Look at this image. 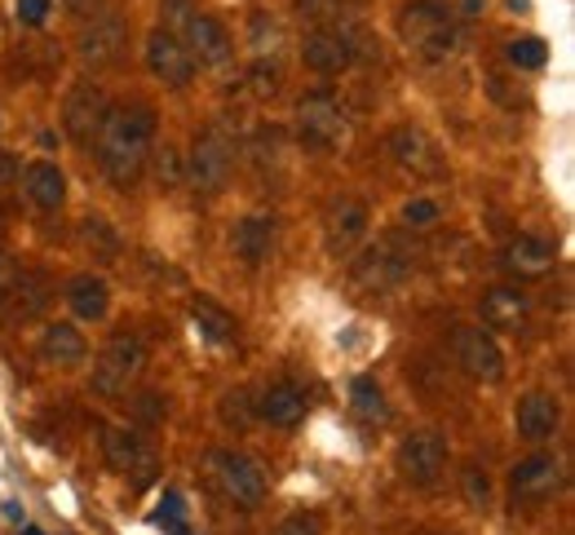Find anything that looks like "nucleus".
I'll use <instances>...</instances> for the list:
<instances>
[{"label": "nucleus", "mask_w": 575, "mask_h": 535, "mask_svg": "<svg viewBox=\"0 0 575 535\" xmlns=\"http://www.w3.org/2000/svg\"><path fill=\"white\" fill-rule=\"evenodd\" d=\"M155 129H160V116L147 102L107 107L102 129L94 138V151H98L102 177L116 190H133L138 186V177H142V168L151 160V146H155Z\"/></svg>", "instance_id": "nucleus-1"}, {"label": "nucleus", "mask_w": 575, "mask_h": 535, "mask_svg": "<svg viewBox=\"0 0 575 535\" xmlns=\"http://www.w3.org/2000/svg\"><path fill=\"white\" fill-rule=\"evenodd\" d=\"M394 28H399L403 50L412 58H421L425 67H438L460 54V23H452L434 0H408L394 19Z\"/></svg>", "instance_id": "nucleus-2"}, {"label": "nucleus", "mask_w": 575, "mask_h": 535, "mask_svg": "<svg viewBox=\"0 0 575 535\" xmlns=\"http://www.w3.org/2000/svg\"><path fill=\"white\" fill-rule=\"evenodd\" d=\"M147 368V346L133 337V332H120L111 337L102 350H98V363H94V376H89V390L102 394V398H120L138 385Z\"/></svg>", "instance_id": "nucleus-3"}, {"label": "nucleus", "mask_w": 575, "mask_h": 535, "mask_svg": "<svg viewBox=\"0 0 575 535\" xmlns=\"http://www.w3.org/2000/svg\"><path fill=\"white\" fill-rule=\"evenodd\" d=\"M350 133V120H346V107L333 98V94H306L297 102V142L306 151H337Z\"/></svg>", "instance_id": "nucleus-4"}, {"label": "nucleus", "mask_w": 575, "mask_h": 535, "mask_svg": "<svg viewBox=\"0 0 575 535\" xmlns=\"http://www.w3.org/2000/svg\"><path fill=\"white\" fill-rule=\"evenodd\" d=\"M208 473L217 482V491L235 504V509H261L265 504V473L257 469V460H248L243 451H208Z\"/></svg>", "instance_id": "nucleus-5"}, {"label": "nucleus", "mask_w": 575, "mask_h": 535, "mask_svg": "<svg viewBox=\"0 0 575 535\" xmlns=\"http://www.w3.org/2000/svg\"><path fill=\"white\" fill-rule=\"evenodd\" d=\"M230 168H235L230 138H226L221 129H204V133L195 138V146H191V160H186V173H182V177H191V186H195L199 195H217V190H226Z\"/></svg>", "instance_id": "nucleus-6"}, {"label": "nucleus", "mask_w": 575, "mask_h": 535, "mask_svg": "<svg viewBox=\"0 0 575 535\" xmlns=\"http://www.w3.org/2000/svg\"><path fill=\"white\" fill-rule=\"evenodd\" d=\"M562 482H566L562 456H553V451H531L527 460L513 465V473H509V495H513V504H540V500H553V495L562 491Z\"/></svg>", "instance_id": "nucleus-7"}, {"label": "nucleus", "mask_w": 575, "mask_h": 535, "mask_svg": "<svg viewBox=\"0 0 575 535\" xmlns=\"http://www.w3.org/2000/svg\"><path fill=\"white\" fill-rule=\"evenodd\" d=\"M408 271H412V261H408L394 243H372V248H364V252L355 256L350 284H355L359 293H394V288L408 280Z\"/></svg>", "instance_id": "nucleus-8"}, {"label": "nucleus", "mask_w": 575, "mask_h": 535, "mask_svg": "<svg viewBox=\"0 0 575 535\" xmlns=\"http://www.w3.org/2000/svg\"><path fill=\"white\" fill-rule=\"evenodd\" d=\"M452 354H456V363H460V372H465L469 381L491 385V381L505 376V350H500V341L491 337V328H456Z\"/></svg>", "instance_id": "nucleus-9"}, {"label": "nucleus", "mask_w": 575, "mask_h": 535, "mask_svg": "<svg viewBox=\"0 0 575 535\" xmlns=\"http://www.w3.org/2000/svg\"><path fill=\"white\" fill-rule=\"evenodd\" d=\"M447 469V438L438 429H416L399 443V473L412 487H434Z\"/></svg>", "instance_id": "nucleus-10"}, {"label": "nucleus", "mask_w": 575, "mask_h": 535, "mask_svg": "<svg viewBox=\"0 0 575 535\" xmlns=\"http://www.w3.org/2000/svg\"><path fill=\"white\" fill-rule=\"evenodd\" d=\"M147 72L164 85V89H186L195 80V58L186 54V45L173 32H151L147 36Z\"/></svg>", "instance_id": "nucleus-11"}, {"label": "nucleus", "mask_w": 575, "mask_h": 535, "mask_svg": "<svg viewBox=\"0 0 575 535\" xmlns=\"http://www.w3.org/2000/svg\"><path fill=\"white\" fill-rule=\"evenodd\" d=\"M355 58H359V45L341 28H315L302 41V63L311 72H319V76H341V72H350Z\"/></svg>", "instance_id": "nucleus-12"}, {"label": "nucleus", "mask_w": 575, "mask_h": 535, "mask_svg": "<svg viewBox=\"0 0 575 535\" xmlns=\"http://www.w3.org/2000/svg\"><path fill=\"white\" fill-rule=\"evenodd\" d=\"M102 456L111 460V469L120 473H133V478H147L155 469V447L142 429L133 425H107L102 429Z\"/></svg>", "instance_id": "nucleus-13"}, {"label": "nucleus", "mask_w": 575, "mask_h": 535, "mask_svg": "<svg viewBox=\"0 0 575 535\" xmlns=\"http://www.w3.org/2000/svg\"><path fill=\"white\" fill-rule=\"evenodd\" d=\"M177 41L186 45V54L195 58V67H226L230 63V32L213 19V14H195L182 23Z\"/></svg>", "instance_id": "nucleus-14"}, {"label": "nucleus", "mask_w": 575, "mask_h": 535, "mask_svg": "<svg viewBox=\"0 0 575 535\" xmlns=\"http://www.w3.org/2000/svg\"><path fill=\"white\" fill-rule=\"evenodd\" d=\"M557 425H562V407H557L553 394L527 390V394L518 398V407H513V429H518L522 443L540 447V443H549V438L557 434Z\"/></svg>", "instance_id": "nucleus-15"}, {"label": "nucleus", "mask_w": 575, "mask_h": 535, "mask_svg": "<svg viewBox=\"0 0 575 535\" xmlns=\"http://www.w3.org/2000/svg\"><path fill=\"white\" fill-rule=\"evenodd\" d=\"M102 116H107V98H102V89L80 85V89L67 94L63 129H67V138H72L76 146H89V142L98 138V129H102Z\"/></svg>", "instance_id": "nucleus-16"}, {"label": "nucleus", "mask_w": 575, "mask_h": 535, "mask_svg": "<svg viewBox=\"0 0 575 535\" xmlns=\"http://www.w3.org/2000/svg\"><path fill=\"white\" fill-rule=\"evenodd\" d=\"M274 212L257 208V212H243L235 226H230V252L243 261V265H261L274 248Z\"/></svg>", "instance_id": "nucleus-17"}, {"label": "nucleus", "mask_w": 575, "mask_h": 535, "mask_svg": "<svg viewBox=\"0 0 575 535\" xmlns=\"http://www.w3.org/2000/svg\"><path fill=\"white\" fill-rule=\"evenodd\" d=\"M390 155H394V164H399L403 173H412V177H434V173L443 168L438 146L430 142V133H421V129H412V124H399V129L390 133Z\"/></svg>", "instance_id": "nucleus-18"}, {"label": "nucleus", "mask_w": 575, "mask_h": 535, "mask_svg": "<svg viewBox=\"0 0 575 535\" xmlns=\"http://www.w3.org/2000/svg\"><path fill=\"white\" fill-rule=\"evenodd\" d=\"M252 412H257V421H265L270 429H297V425L306 421L311 403H306V394H302L297 385H270V390H261V394L252 398Z\"/></svg>", "instance_id": "nucleus-19"}, {"label": "nucleus", "mask_w": 575, "mask_h": 535, "mask_svg": "<svg viewBox=\"0 0 575 535\" xmlns=\"http://www.w3.org/2000/svg\"><path fill=\"white\" fill-rule=\"evenodd\" d=\"M324 234H328V248H333V252L355 248V243L368 234V204L355 199V195L333 199V204H328V217H324Z\"/></svg>", "instance_id": "nucleus-20"}, {"label": "nucleus", "mask_w": 575, "mask_h": 535, "mask_svg": "<svg viewBox=\"0 0 575 535\" xmlns=\"http://www.w3.org/2000/svg\"><path fill=\"white\" fill-rule=\"evenodd\" d=\"M500 261L509 265L518 280H544L553 271V261H557V248L549 239H540V234H518V239L505 243Z\"/></svg>", "instance_id": "nucleus-21"}, {"label": "nucleus", "mask_w": 575, "mask_h": 535, "mask_svg": "<svg viewBox=\"0 0 575 535\" xmlns=\"http://www.w3.org/2000/svg\"><path fill=\"white\" fill-rule=\"evenodd\" d=\"M124 36H129V23H124L120 14H102V19H94V23L80 32V58H85L89 67H107V63L120 58Z\"/></svg>", "instance_id": "nucleus-22"}, {"label": "nucleus", "mask_w": 575, "mask_h": 535, "mask_svg": "<svg viewBox=\"0 0 575 535\" xmlns=\"http://www.w3.org/2000/svg\"><path fill=\"white\" fill-rule=\"evenodd\" d=\"M19 177H23V190H28V199H32L36 208L58 212V208L67 204V173H63V164H54V160H32Z\"/></svg>", "instance_id": "nucleus-23"}, {"label": "nucleus", "mask_w": 575, "mask_h": 535, "mask_svg": "<svg viewBox=\"0 0 575 535\" xmlns=\"http://www.w3.org/2000/svg\"><path fill=\"white\" fill-rule=\"evenodd\" d=\"M527 315H531V306H527V297H522L518 288L496 284V288H487V293H482V328H496V332H518V328L527 324Z\"/></svg>", "instance_id": "nucleus-24"}, {"label": "nucleus", "mask_w": 575, "mask_h": 535, "mask_svg": "<svg viewBox=\"0 0 575 535\" xmlns=\"http://www.w3.org/2000/svg\"><path fill=\"white\" fill-rule=\"evenodd\" d=\"M85 354H89V341H85V332L76 324H50L41 332V359L50 368H80Z\"/></svg>", "instance_id": "nucleus-25"}, {"label": "nucleus", "mask_w": 575, "mask_h": 535, "mask_svg": "<svg viewBox=\"0 0 575 535\" xmlns=\"http://www.w3.org/2000/svg\"><path fill=\"white\" fill-rule=\"evenodd\" d=\"M67 302H72V315L76 319H89V324H102L111 315V288L107 280L98 275H76L67 284Z\"/></svg>", "instance_id": "nucleus-26"}, {"label": "nucleus", "mask_w": 575, "mask_h": 535, "mask_svg": "<svg viewBox=\"0 0 575 535\" xmlns=\"http://www.w3.org/2000/svg\"><path fill=\"white\" fill-rule=\"evenodd\" d=\"M191 315H195V328L208 337V341H217V346H226L230 337H235V319L217 306V302H208V297H195L191 302Z\"/></svg>", "instance_id": "nucleus-27"}, {"label": "nucleus", "mask_w": 575, "mask_h": 535, "mask_svg": "<svg viewBox=\"0 0 575 535\" xmlns=\"http://www.w3.org/2000/svg\"><path fill=\"white\" fill-rule=\"evenodd\" d=\"M350 403L364 421H390V403H386V390L377 376H355L350 381Z\"/></svg>", "instance_id": "nucleus-28"}, {"label": "nucleus", "mask_w": 575, "mask_h": 535, "mask_svg": "<svg viewBox=\"0 0 575 535\" xmlns=\"http://www.w3.org/2000/svg\"><path fill=\"white\" fill-rule=\"evenodd\" d=\"M217 421H221L226 429H235V434L252 429V421H257V412H252V394H248V390H226V394L217 398Z\"/></svg>", "instance_id": "nucleus-29"}, {"label": "nucleus", "mask_w": 575, "mask_h": 535, "mask_svg": "<svg viewBox=\"0 0 575 535\" xmlns=\"http://www.w3.org/2000/svg\"><path fill=\"white\" fill-rule=\"evenodd\" d=\"M80 243H85V252H98L102 261H116V256H120V234H116L102 217H85V221H80Z\"/></svg>", "instance_id": "nucleus-30"}, {"label": "nucleus", "mask_w": 575, "mask_h": 535, "mask_svg": "<svg viewBox=\"0 0 575 535\" xmlns=\"http://www.w3.org/2000/svg\"><path fill=\"white\" fill-rule=\"evenodd\" d=\"M297 14L315 28H341L346 23V0H297Z\"/></svg>", "instance_id": "nucleus-31"}, {"label": "nucleus", "mask_w": 575, "mask_h": 535, "mask_svg": "<svg viewBox=\"0 0 575 535\" xmlns=\"http://www.w3.org/2000/svg\"><path fill=\"white\" fill-rule=\"evenodd\" d=\"M509 63H513L518 72H540V67L549 63V45L535 41V36H518V41L509 45Z\"/></svg>", "instance_id": "nucleus-32"}, {"label": "nucleus", "mask_w": 575, "mask_h": 535, "mask_svg": "<svg viewBox=\"0 0 575 535\" xmlns=\"http://www.w3.org/2000/svg\"><path fill=\"white\" fill-rule=\"evenodd\" d=\"M279 45H283V28L274 19H265V14H257L252 19V50H257V58H274Z\"/></svg>", "instance_id": "nucleus-33"}, {"label": "nucleus", "mask_w": 575, "mask_h": 535, "mask_svg": "<svg viewBox=\"0 0 575 535\" xmlns=\"http://www.w3.org/2000/svg\"><path fill=\"white\" fill-rule=\"evenodd\" d=\"M438 217H443V204H438L434 195H416V199L403 204V226H412V230H425V226H434Z\"/></svg>", "instance_id": "nucleus-34"}, {"label": "nucleus", "mask_w": 575, "mask_h": 535, "mask_svg": "<svg viewBox=\"0 0 575 535\" xmlns=\"http://www.w3.org/2000/svg\"><path fill=\"white\" fill-rule=\"evenodd\" d=\"M248 85H252L257 98H270L279 89V63L274 58H257L252 72H248Z\"/></svg>", "instance_id": "nucleus-35"}, {"label": "nucleus", "mask_w": 575, "mask_h": 535, "mask_svg": "<svg viewBox=\"0 0 575 535\" xmlns=\"http://www.w3.org/2000/svg\"><path fill=\"white\" fill-rule=\"evenodd\" d=\"M151 155H155V146H151ZM155 182H160L164 190H173V186L182 182V164H177V151H173V146H164V151L155 155Z\"/></svg>", "instance_id": "nucleus-36"}, {"label": "nucleus", "mask_w": 575, "mask_h": 535, "mask_svg": "<svg viewBox=\"0 0 575 535\" xmlns=\"http://www.w3.org/2000/svg\"><path fill=\"white\" fill-rule=\"evenodd\" d=\"M434 6H438L452 23H474V19H482L487 0H434Z\"/></svg>", "instance_id": "nucleus-37"}, {"label": "nucleus", "mask_w": 575, "mask_h": 535, "mask_svg": "<svg viewBox=\"0 0 575 535\" xmlns=\"http://www.w3.org/2000/svg\"><path fill=\"white\" fill-rule=\"evenodd\" d=\"M465 495H469L474 509H487V504H491V478H487L482 469H469V473H465Z\"/></svg>", "instance_id": "nucleus-38"}, {"label": "nucleus", "mask_w": 575, "mask_h": 535, "mask_svg": "<svg viewBox=\"0 0 575 535\" xmlns=\"http://www.w3.org/2000/svg\"><path fill=\"white\" fill-rule=\"evenodd\" d=\"M50 10H54V0H19V6H14V14H19L23 28H45Z\"/></svg>", "instance_id": "nucleus-39"}, {"label": "nucleus", "mask_w": 575, "mask_h": 535, "mask_svg": "<svg viewBox=\"0 0 575 535\" xmlns=\"http://www.w3.org/2000/svg\"><path fill=\"white\" fill-rule=\"evenodd\" d=\"M274 535H324L319 531V517H311V513H293V517H288Z\"/></svg>", "instance_id": "nucleus-40"}, {"label": "nucleus", "mask_w": 575, "mask_h": 535, "mask_svg": "<svg viewBox=\"0 0 575 535\" xmlns=\"http://www.w3.org/2000/svg\"><path fill=\"white\" fill-rule=\"evenodd\" d=\"M19 173H23L19 155H10V151H0V190H6V186H14V182H19Z\"/></svg>", "instance_id": "nucleus-41"}, {"label": "nucleus", "mask_w": 575, "mask_h": 535, "mask_svg": "<svg viewBox=\"0 0 575 535\" xmlns=\"http://www.w3.org/2000/svg\"><path fill=\"white\" fill-rule=\"evenodd\" d=\"M10 288H19V271H14V261L0 252V293H10Z\"/></svg>", "instance_id": "nucleus-42"}, {"label": "nucleus", "mask_w": 575, "mask_h": 535, "mask_svg": "<svg viewBox=\"0 0 575 535\" xmlns=\"http://www.w3.org/2000/svg\"><path fill=\"white\" fill-rule=\"evenodd\" d=\"M89 6H98V0H67V10H89Z\"/></svg>", "instance_id": "nucleus-43"}, {"label": "nucleus", "mask_w": 575, "mask_h": 535, "mask_svg": "<svg viewBox=\"0 0 575 535\" xmlns=\"http://www.w3.org/2000/svg\"><path fill=\"white\" fill-rule=\"evenodd\" d=\"M509 10H513V14H527L531 6H527V0H509Z\"/></svg>", "instance_id": "nucleus-44"}, {"label": "nucleus", "mask_w": 575, "mask_h": 535, "mask_svg": "<svg viewBox=\"0 0 575 535\" xmlns=\"http://www.w3.org/2000/svg\"><path fill=\"white\" fill-rule=\"evenodd\" d=\"M0 239H6V212H0Z\"/></svg>", "instance_id": "nucleus-45"}]
</instances>
